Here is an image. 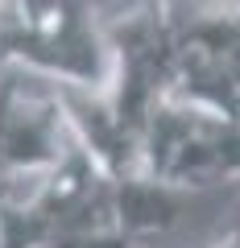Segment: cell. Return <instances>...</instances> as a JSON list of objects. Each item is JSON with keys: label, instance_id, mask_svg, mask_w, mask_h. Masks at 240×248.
<instances>
[{"label": "cell", "instance_id": "cell-1", "mask_svg": "<svg viewBox=\"0 0 240 248\" xmlns=\"http://www.w3.org/2000/svg\"><path fill=\"white\" fill-rule=\"evenodd\" d=\"M0 66H21L58 87L104 91L116 54L96 0H0Z\"/></svg>", "mask_w": 240, "mask_h": 248}, {"label": "cell", "instance_id": "cell-2", "mask_svg": "<svg viewBox=\"0 0 240 248\" xmlns=\"http://www.w3.org/2000/svg\"><path fill=\"white\" fill-rule=\"evenodd\" d=\"M145 178L174 190L240 178V120L182 95L158 99L145 124Z\"/></svg>", "mask_w": 240, "mask_h": 248}, {"label": "cell", "instance_id": "cell-3", "mask_svg": "<svg viewBox=\"0 0 240 248\" xmlns=\"http://www.w3.org/2000/svg\"><path fill=\"white\" fill-rule=\"evenodd\" d=\"M174 29L170 95L240 120V0H166Z\"/></svg>", "mask_w": 240, "mask_h": 248}, {"label": "cell", "instance_id": "cell-4", "mask_svg": "<svg viewBox=\"0 0 240 248\" xmlns=\"http://www.w3.org/2000/svg\"><path fill=\"white\" fill-rule=\"evenodd\" d=\"M211 248H240V232H228V236H224L220 244H211Z\"/></svg>", "mask_w": 240, "mask_h": 248}]
</instances>
